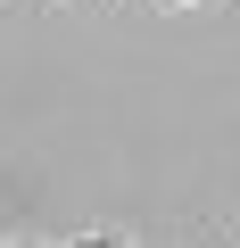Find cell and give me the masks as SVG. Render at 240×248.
Wrapping results in <instances>:
<instances>
[{"label": "cell", "instance_id": "6da1fadb", "mask_svg": "<svg viewBox=\"0 0 240 248\" xmlns=\"http://www.w3.org/2000/svg\"><path fill=\"white\" fill-rule=\"evenodd\" d=\"M166 9H191V0H166Z\"/></svg>", "mask_w": 240, "mask_h": 248}]
</instances>
